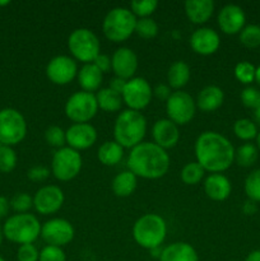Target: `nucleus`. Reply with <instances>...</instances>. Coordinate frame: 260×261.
<instances>
[{
	"label": "nucleus",
	"mask_w": 260,
	"mask_h": 261,
	"mask_svg": "<svg viewBox=\"0 0 260 261\" xmlns=\"http://www.w3.org/2000/svg\"><path fill=\"white\" fill-rule=\"evenodd\" d=\"M196 162L211 173H222L228 170L235 162V152L232 143L224 135L217 132H204L196 138Z\"/></svg>",
	"instance_id": "obj_1"
},
{
	"label": "nucleus",
	"mask_w": 260,
	"mask_h": 261,
	"mask_svg": "<svg viewBox=\"0 0 260 261\" xmlns=\"http://www.w3.org/2000/svg\"><path fill=\"white\" fill-rule=\"evenodd\" d=\"M167 150L150 142H142L130 149L127 167L137 177L157 180L163 177L170 168Z\"/></svg>",
	"instance_id": "obj_2"
},
{
	"label": "nucleus",
	"mask_w": 260,
	"mask_h": 261,
	"mask_svg": "<svg viewBox=\"0 0 260 261\" xmlns=\"http://www.w3.org/2000/svg\"><path fill=\"white\" fill-rule=\"evenodd\" d=\"M147 133V120L140 111L124 110L117 115L114 125L115 142L122 148L133 149L143 142Z\"/></svg>",
	"instance_id": "obj_3"
},
{
	"label": "nucleus",
	"mask_w": 260,
	"mask_h": 261,
	"mask_svg": "<svg viewBox=\"0 0 260 261\" xmlns=\"http://www.w3.org/2000/svg\"><path fill=\"white\" fill-rule=\"evenodd\" d=\"M167 234V224L165 219L154 213L144 214L133 226V237L134 241L143 249L153 250L160 249L165 242Z\"/></svg>",
	"instance_id": "obj_4"
},
{
	"label": "nucleus",
	"mask_w": 260,
	"mask_h": 261,
	"mask_svg": "<svg viewBox=\"0 0 260 261\" xmlns=\"http://www.w3.org/2000/svg\"><path fill=\"white\" fill-rule=\"evenodd\" d=\"M41 226L33 214H14L5 221L3 233L5 239L18 245L33 244L41 234Z\"/></svg>",
	"instance_id": "obj_5"
},
{
	"label": "nucleus",
	"mask_w": 260,
	"mask_h": 261,
	"mask_svg": "<svg viewBox=\"0 0 260 261\" xmlns=\"http://www.w3.org/2000/svg\"><path fill=\"white\" fill-rule=\"evenodd\" d=\"M137 19L129 8L116 7L110 10L102 22V31L107 40L124 42L135 32Z\"/></svg>",
	"instance_id": "obj_6"
},
{
	"label": "nucleus",
	"mask_w": 260,
	"mask_h": 261,
	"mask_svg": "<svg viewBox=\"0 0 260 261\" xmlns=\"http://www.w3.org/2000/svg\"><path fill=\"white\" fill-rule=\"evenodd\" d=\"M68 47L74 59L83 64L93 63L99 55V40L93 31L88 28H76L69 35Z\"/></svg>",
	"instance_id": "obj_7"
},
{
	"label": "nucleus",
	"mask_w": 260,
	"mask_h": 261,
	"mask_svg": "<svg viewBox=\"0 0 260 261\" xmlns=\"http://www.w3.org/2000/svg\"><path fill=\"white\" fill-rule=\"evenodd\" d=\"M66 117L74 124H86L96 116L98 111L96 94L89 92H75L66 101L64 107Z\"/></svg>",
	"instance_id": "obj_8"
},
{
	"label": "nucleus",
	"mask_w": 260,
	"mask_h": 261,
	"mask_svg": "<svg viewBox=\"0 0 260 261\" xmlns=\"http://www.w3.org/2000/svg\"><path fill=\"white\" fill-rule=\"evenodd\" d=\"M83 160L78 150L63 147L56 150L51 160V173L59 181H70L79 175Z\"/></svg>",
	"instance_id": "obj_9"
},
{
	"label": "nucleus",
	"mask_w": 260,
	"mask_h": 261,
	"mask_svg": "<svg viewBox=\"0 0 260 261\" xmlns=\"http://www.w3.org/2000/svg\"><path fill=\"white\" fill-rule=\"evenodd\" d=\"M27 134V122L15 109L0 110V143L12 147L22 142Z\"/></svg>",
	"instance_id": "obj_10"
},
{
	"label": "nucleus",
	"mask_w": 260,
	"mask_h": 261,
	"mask_svg": "<svg viewBox=\"0 0 260 261\" xmlns=\"http://www.w3.org/2000/svg\"><path fill=\"white\" fill-rule=\"evenodd\" d=\"M196 111L195 99L188 92H172L170 98L166 101V112L167 119L176 125H186L194 119Z\"/></svg>",
	"instance_id": "obj_11"
},
{
	"label": "nucleus",
	"mask_w": 260,
	"mask_h": 261,
	"mask_svg": "<svg viewBox=\"0 0 260 261\" xmlns=\"http://www.w3.org/2000/svg\"><path fill=\"white\" fill-rule=\"evenodd\" d=\"M121 97L122 102L129 107V110L142 111L152 101L153 89L147 79L134 76L126 82Z\"/></svg>",
	"instance_id": "obj_12"
},
{
	"label": "nucleus",
	"mask_w": 260,
	"mask_h": 261,
	"mask_svg": "<svg viewBox=\"0 0 260 261\" xmlns=\"http://www.w3.org/2000/svg\"><path fill=\"white\" fill-rule=\"evenodd\" d=\"M73 224L64 218H53L41 226V234L43 241L51 246L63 247L69 245L74 239Z\"/></svg>",
	"instance_id": "obj_13"
},
{
	"label": "nucleus",
	"mask_w": 260,
	"mask_h": 261,
	"mask_svg": "<svg viewBox=\"0 0 260 261\" xmlns=\"http://www.w3.org/2000/svg\"><path fill=\"white\" fill-rule=\"evenodd\" d=\"M46 75L58 86L69 84L78 75V65L73 58L66 55H58L48 61L46 66Z\"/></svg>",
	"instance_id": "obj_14"
},
{
	"label": "nucleus",
	"mask_w": 260,
	"mask_h": 261,
	"mask_svg": "<svg viewBox=\"0 0 260 261\" xmlns=\"http://www.w3.org/2000/svg\"><path fill=\"white\" fill-rule=\"evenodd\" d=\"M64 200L65 196L59 186L46 185L36 191L33 196V208L42 216H50L60 211Z\"/></svg>",
	"instance_id": "obj_15"
},
{
	"label": "nucleus",
	"mask_w": 260,
	"mask_h": 261,
	"mask_svg": "<svg viewBox=\"0 0 260 261\" xmlns=\"http://www.w3.org/2000/svg\"><path fill=\"white\" fill-rule=\"evenodd\" d=\"M218 25L226 35H237L246 25V14L240 5L227 4L218 13Z\"/></svg>",
	"instance_id": "obj_16"
},
{
	"label": "nucleus",
	"mask_w": 260,
	"mask_h": 261,
	"mask_svg": "<svg viewBox=\"0 0 260 261\" xmlns=\"http://www.w3.org/2000/svg\"><path fill=\"white\" fill-rule=\"evenodd\" d=\"M66 144L75 150H84L91 148L97 140V130L89 122L73 124L65 130Z\"/></svg>",
	"instance_id": "obj_17"
},
{
	"label": "nucleus",
	"mask_w": 260,
	"mask_h": 261,
	"mask_svg": "<svg viewBox=\"0 0 260 261\" xmlns=\"http://www.w3.org/2000/svg\"><path fill=\"white\" fill-rule=\"evenodd\" d=\"M138 56L130 47H119L111 58V69L115 76L129 81L138 70Z\"/></svg>",
	"instance_id": "obj_18"
},
{
	"label": "nucleus",
	"mask_w": 260,
	"mask_h": 261,
	"mask_svg": "<svg viewBox=\"0 0 260 261\" xmlns=\"http://www.w3.org/2000/svg\"><path fill=\"white\" fill-rule=\"evenodd\" d=\"M190 46L194 53L208 56L218 50L221 46V38L213 28L201 27L194 31L191 35Z\"/></svg>",
	"instance_id": "obj_19"
},
{
	"label": "nucleus",
	"mask_w": 260,
	"mask_h": 261,
	"mask_svg": "<svg viewBox=\"0 0 260 261\" xmlns=\"http://www.w3.org/2000/svg\"><path fill=\"white\" fill-rule=\"evenodd\" d=\"M153 143L165 150L173 148L180 140V130L175 122L170 119H161L153 124Z\"/></svg>",
	"instance_id": "obj_20"
},
{
	"label": "nucleus",
	"mask_w": 260,
	"mask_h": 261,
	"mask_svg": "<svg viewBox=\"0 0 260 261\" xmlns=\"http://www.w3.org/2000/svg\"><path fill=\"white\" fill-rule=\"evenodd\" d=\"M204 191L212 200L224 201L231 195V181L222 173H211L204 181Z\"/></svg>",
	"instance_id": "obj_21"
},
{
	"label": "nucleus",
	"mask_w": 260,
	"mask_h": 261,
	"mask_svg": "<svg viewBox=\"0 0 260 261\" xmlns=\"http://www.w3.org/2000/svg\"><path fill=\"white\" fill-rule=\"evenodd\" d=\"M223 89L218 86H206L201 89L196 97V107L203 112H213L223 105Z\"/></svg>",
	"instance_id": "obj_22"
},
{
	"label": "nucleus",
	"mask_w": 260,
	"mask_h": 261,
	"mask_svg": "<svg viewBox=\"0 0 260 261\" xmlns=\"http://www.w3.org/2000/svg\"><path fill=\"white\" fill-rule=\"evenodd\" d=\"M214 12L213 0H188L185 2V13L194 24H203L212 18Z\"/></svg>",
	"instance_id": "obj_23"
},
{
	"label": "nucleus",
	"mask_w": 260,
	"mask_h": 261,
	"mask_svg": "<svg viewBox=\"0 0 260 261\" xmlns=\"http://www.w3.org/2000/svg\"><path fill=\"white\" fill-rule=\"evenodd\" d=\"M160 261H199V256L188 242H173L161 251Z\"/></svg>",
	"instance_id": "obj_24"
},
{
	"label": "nucleus",
	"mask_w": 260,
	"mask_h": 261,
	"mask_svg": "<svg viewBox=\"0 0 260 261\" xmlns=\"http://www.w3.org/2000/svg\"><path fill=\"white\" fill-rule=\"evenodd\" d=\"M76 76H78V83L82 91L89 92V93H93L96 91L98 92L103 81V73L93 63L84 64L79 69Z\"/></svg>",
	"instance_id": "obj_25"
},
{
	"label": "nucleus",
	"mask_w": 260,
	"mask_h": 261,
	"mask_svg": "<svg viewBox=\"0 0 260 261\" xmlns=\"http://www.w3.org/2000/svg\"><path fill=\"white\" fill-rule=\"evenodd\" d=\"M138 185V177L132 171H122L112 180V191L119 198H127L135 191Z\"/></svg>",
	"instance_id": "obj_26"
},
{
	"label": "nucleus",
	"mask_w": 260,
	"mask_h": 261,
	"mask_svg": "<svg viewBox=\"0 0 260 261\" xmlns=\"http://www.w3.org/2000/svg\"><path fill=\"white\" fill-rule=\"evenodd\" d=\"M190 76V66L185 61H175L168 68L167 71L168 86H170V88L176 89V91H181V88H184L189 83Z\"/></svg>",
	"instance_id": "obj_27"
},
{
	"label": "nucleus",
	"mask_w": 260,
	"mask_h": 261,
	"mask_svg": "<svg viewBox=\"0 0 260 261\" xmlns=\"http://www.w3.org/2000/svg\"><path fill=\"white\" fill-rule=\"evenodd\" d=\"M98 161L105 166H116L124 157V148L115 140L102 143L97 152Z\"/></svg>",
	"instance_id": "obj_28"
},
{
	"label": "nucleus",
	"mask_w": 260,
	"mask_h": 261,
	"mask_svg": "<svg viewBox=\"0 0 260 261\" xmlns=\"http://www.w3.org/2000/svg\"><path fill=\"white\" fill-rule=\"evenodd\" d=\"M97 105L98 109L106 112H116L121 109L122 106V97L121 94L116 93L115 91L107 88H101L96 93Z\"/></svg>",
	"instance_id": "obj_29"
},
{
	"label": "nucleus",
	"mask_w": 260,
	"mask_h": 261,
	"mask_svg": "<svg viewBox=\"0 0 260 261\" xmlns=\"http://www.w3.org/2000/svg\"><path fill=\"white\" fill-rule=\"evenodd\" d=\"M259 157V149L252 143L240 145L235 152V162L241 167H251Z\"/></svg>",
	"instance_id": "obj_30"
},
{
	"label": "nucleus",
	"mask_w": 260,
	"mask_h": 261,
	"mask_svg": "<svg viewBox=\"0 0 260 261\" xmlns=\"http://www.w3.org/2000/svg\"><path fill=\"white\" fill-rule=\"evenodd\" d=\"M233 133L239 139L250 142L252 139H256L257 137V126L252 120L250 119H239L233 124Z\"/></svg>",
	"instance_id": "obj_31"
},
{
	"label": "nucleus",
	"mask_w": 260,
	"mask_h": 261,
	"mask_svg": "<svg viewBox=\"0 0 260 261\" xmlns=\"http://www.w3.org/2000/svg\"><path fill=\"white\" fill-rule=\"evenodd\" d=\"M204 173L205 171L198 162H189L181 170L180 177L185 185H196L203 180Z\"/></svg>",
	"instance_id": "obj_32"
},
{
	"label": "nucleus",
	"mask_w": 260,
	"mask_h": 261,
	"mask_svg": "<svg viewBox=\"0 0 260 261\" xmlns=\"http://www.w3.org/2000/svg\"><path fill=\"white\" fill-rule=\"evenodd\" d=\"M245 194L249 200L260 203V168L251 171L245 178Z\"/></svg>",
	"instance_id": "obj_33"
},
{
	"label": "nucleus",
	"mask_w": 260,
	"mask_h": 261,
	"mask_svg": "<svg viewBox=\"0 0 260 261\" xmlns=\"http://www.w3.org/2000/svg\"><path fill=\"white\" fill-rule=\"evenodd\" d=\"M240 42L247 48L260 47V25L247 24L239 33Z\"/></svg>",
	"instance_id": "obj_34"
},
{
	"label": "nucleus",
	"mask_w": 260,
	"mask_h": 261,
	"mask_svg": "<svg viewBox=\"0 0 260 261\" xmlns=\"http://www.w3.org/2000/svg\"><path fill=\"white\" fill-rule=\"evenodd\" d=\"M139 37L149 40L158 35V24L153 18H138L135 24V32Z\"/></svg>",
	"instance_id": "obj_35"
},
{
	"label": "nucleus",
	"mask_w": 260,
	"mask_h": 261,
	"mask_svg": "<svg viewBox=\"0 0 260 261\" xmlns=\"http://www.w3.org/2000/svg\"><path fill=\"white\" fill-rule=\"evenodd\" d=\"M158 8L157 0H133L130 8L133 14L139 18H148L155 12Z\"/></svg>",
	"instance_id": "obj_36"
},
{
	"label": "nucleus",
	"mask_w": 260,
	"mask_h": 261,
	"mask_svg": "<svg viewBox=\"0 0 260 261\" xmlns=\"http://www.w3.org/2000/svg\"><path fill=\"white\" fill-rule=\"evenodd\" d=\"M235 76L242 84H251L255 82V73L256 68L250 61H240L235 66Z\"/></svg>",
	"instance_id": "obj_37"
},
{
	"label": "nucleus",
	"mask_w": 260,
	"mask_h": 261,
	"mask_svg": "<svg viewBox=\"0 0 260 261\" xmlns=\"http://www.w3.org/2000/svg\"><path fill=\"white\" fill-rule=\"evenodd\" d=\"M17 166V154L14 149L8 145L0 147V172L9 173Z\"/></svg>",
	"instance_id": "obj_38"
},
{
	"label": "nucleus",
	"mask_w": 260,
	"mask_h": 261,
	"mask_svg": "<svg viewBox=\"0 0 260 261\" xmlns=\"http://www.w3.org/2000/svg\"><path fill=\"white\" fill-rule=\"evenodd\" d=\"M45 140L48 145L60 149V148H63L64 144L66 143L65 130L61 129L60 126H56V125L48 126L47 129L45 130Z\"/></svg>",
	"instance_id": "obj_39"
},
{
	"label": "nucleus",
	"mask_w": 260,
	"mask_h": 261,
	"mask_svg": "<svg viewBox=\"0 0 260 261\" xmlns=\"http://www.w3.org/2000/svg\"><path fill=\"white\" fill-rule=\"evenodd\" d=\"M240 98H241L242 105H244L246 109L250 110H256L260 106V91L255 87H246V88L242 89L241 94H240Z\"/></svg>",
	"instance_id": "obj_40"
},
{
	"label": "nucleus",
	"mask_w": 260,
	"mask_h": 261,
	"mask_svg": "<svg viewBox=\"0 0 260 261\" xmlns=\"http://www.w3.org/2000/svg\"><path fill=\"white\" fill-rule=\"evenodd\" d=\"M10 206L18 214L27 213L33 206V198L27 193H18L10 200Z\"/></svg>",
	"instance_id": "obj_41"
},
{
	"label": "nucleus",
	"mask_w": 260,
	"mask_h": 261,
	"mask_svg": "<svg viewBox=\"0 0 260 261\" xmlns=\"http://www.w3.org/2000/svg\"><path fill=\"white\" fill-rule=\"evenodd\" d=\"M38 261H66V255L61 247L46 245L40 251Z\"/></svg>",
	"instance_id": "obj_42"
},
{
	"label": "nucleus",
	"mask_w": 260,
	"mask_h": 261,
	"mask_svg": "<svg viewBox=\"0 0 260 261\" xmlns=\"http://www.w3.org/2000/svg\"><path fill=\"white\" fill-rule=\"evenodd\" d=\"M38 259H40V251L35 245H20L17 251L18 261H38Z\"/></svg>",
	"instance_id": "obj_43"
},
{
	"label": "nucleus",
	"mask_w": 260,
	"mask_h": 261,
	"mask_svg": "<svg viewBox=\"0 0 260 261\" xmlns=\"http://www.w3.org/2000/svg\"><path fill=\"white\" fill-rule=\"evenodd\" d=\"M48 175H50V171L45 166H35V167L30 168L27 172V177L31 181H35V182L45 181L48 177Z\"/></svg>",
	"instance_id": "obj_44"
},
{
	"label": "nucleus",
	"mask_w": 260,
	"mask_h": 261,
	"mask_svg": "<svg viewBox=\"0 0 260 261\" xmlns=\"http://www.w3.org/2000/svg\"><path fill=\"white\" fill-rule=\"evenodd\" d=\"M93 64L102 71V73H107V71H110V69H111V59L107 55H105V54H99V55L94 59Z\"/></svg>",
	"instance_id": "obj_45"
},
{
	"label": "nucleus",
	"mask_w": 260,
	"mask_h": 261,
	"mask_svg": "<svg viewBox=\"0 0 260 261\" xmlns=\"http://www.w3.org/2000/svg\"><path fill=\"white\" fill-rule=\"evenodd\" d=\"M153 94H154L158 99H161V101H167L171 96L170 86L158 84V86H155V88L153 89Z\"/></svg>",
	"instance_id": "obj_46"
},
{
	"label": "nucleus",
	"mask_w": 260,
	"mask_h": 261,
	"mask_svg": "<svg viewBox=\"0 0 260 261\" xmlns=\"http://www.w3.org/2000/svg\"><path fill=\"white\" fill-rule=\"evenodd\" d=\"M126 82L127 81L119 78V76H114V78H112L111 81H110L109 88L112 89V91H115V92H116V93L121 94L122 91H124L125 84H126Z\"/></svg>",
	"instance_id": "obj_47"
},
{
	"label": "nucleus",
	"mask_w": 260,
	"mask_h": 261,
	"mask_svg": "<svg viewBox=\"0 0 260 261\" xmlns=\"http://www.w3.org/2000/svg\"><path fill=\"white\" fill-rule=\"evenodd\" d=\"M242 212H244V214H246V216H254L257 212V203L247 199L244 203V205H242Z\"/></svg>",
	"instance_id": "obj_48"
},
{
	"label": "nucleus",
	"mask_w": 260,
	"mask_h": 261,
	"mask_svg": "<svg viewBox=\"0 0 260 261\" xmlns=\"http://www.w3.org/2000/svg\"><path fill=\"white\" fill-rule=\"evenodd\" d=\"M10 209V201L5 196H0V219L8 216Z\"/></svg>",
	"instance_id": "obj_49"
},
{
	"label": "nucleus",
	"mask_w": 260,
	"mask_h": 261,
	"mask_svg": "<svg viewBox=\"0 0 260 261\" xmlns=\"http://www.w3.org/2000/svg\"><path fill=\"white\" fill-rule=\"evenodd\" d=\"M245 261H260V250H254V251L249 252Z\"/></svg>",
	"instance_id": "obj_50"
},
{
	"label": "nucleus",
	"mask_w": 260,
	"mask_h": 261,
	"mask_svg": "<svg viewBox=\"0 0 260 261\" xmlns=\"http://www.w3.org/2000/svg\"><path fill=\"white\" fill-rule=\"evenodd\" d=\"M254 117H255V122H257V125H260V106L255 110Z\"/></svg>",
	"instance_id": "obj_51"
},
{
	"label": "nucleus",
	"mask_w": 260,
	"mask_h": 261,
	"mask_svg": "<svg viewBox=\"0 0 260 261\" xmlns=\"http://www.w3.org/2000/svg\"><path fill=\"white\" fill-rule=\"evenodd\" d=\"M255 82H257V84H260V65L256 68V73H255Z\"/></svg>",
	"instance_id": "obj_52"
},
{
	"label": "nucleus",
	"mask_w": 260,
	"mask_h": 261,
	"mask_svg": "<svg viewBox=\"0 0 260 261\" xmlns=\"http://www.w3.org/2000/svg\"><path fill=\"white\" fill-rule=\"evenodd\" d=\"M9 0H0V7H5V5H9Z\"/></svg>",
	"instance_id": "obj_53"
},
{
	"label": "nucleus",
	"mask_w": 260,
	"mask_h": 261,
	"mask_svg": "<svg viewBox=\"0 0 260 261\" xmlns=\"http://www.w3.org/2000/svg\"><path fill=\"white\" fill-rule=\"evenodd\" d=\"M256 147H257V149L260 150V132L257 133V137H256Z\"/></svg>",
	"instance_id": "obj_54"
},
{
	"label": "nucleus",
	"mask_w": 260,
	"mask_h": 261,
	"mask_svg": "<svg viewBox=\"0 0 260 261\" xmlns=\"http://www.w3.org/2000/svg\"><path fill=\"white\" fill-rule=\"evenodd\" d=\"M3 237H4V233H3V228H2V226H0V245H2V242H3Z\"/></svg>",
	"instance_id": "obj_55"
},
{
	"label": "nucleus",
	"mask_w": 260,
	"mask_h": 261,
	"mask_svg": "<svg viewBox=\"0 0 260 261\" xmlns=\"http://www.w3.org/2000/svg\"><path fill=\"white\" fill-rule=\"evenodd\" d=\"M0 261H5V260H4V259H3V257H2V256H0Z\"/></svg>",
	"instance_id": "obj_56"
}]
</instances>
